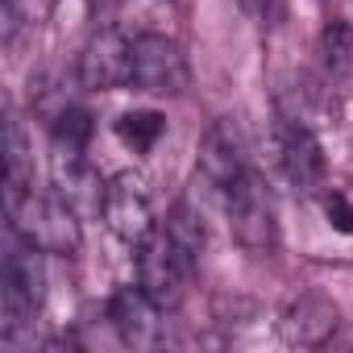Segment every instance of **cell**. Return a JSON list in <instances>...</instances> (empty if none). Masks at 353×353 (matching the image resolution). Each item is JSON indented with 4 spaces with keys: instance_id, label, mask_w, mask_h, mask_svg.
<instances>
[{
    "instance_id": "cell-1",
    "label": "cell",
    "mask_w": 353,
    "mask_h": 353,
    "mask_svg": "<svg viewBox=\"0 0 353 353\" xmlns=\"http://www.w3.org/2000/svg\"><path fill=\"white\" fill-rule=\"evenodd\" d=\"M42 299H46L42 250L30 245L21 233H13L5 250V270H0V332L13 336L21 324H30Z\"/></svg>"
},
{
    "instance_id": "cell-2",
    "label": "cell",
    "mask_w": 353,
    "mask_h": 353,
    "mask_svg": "<svg viewBox=\"0 0 353 353\" xmlns=\"http://www.w3.org/2000/svg\"><path fill=\"white\" fill-rule=\"evenodd\" d=\"M13 233H21L30 245H38L42 254H63L71 258L79 250V221L75 208L63 196H42V192H21V196H5Z\"/></svg>"
},
{
    "instance_id": "cell-3",
    "label": "cell",
    "mask_w": 353,
    "mask_h": 353,
    "mask_svg": "<svg viewBox=\"0 0 353 353\" xmlns=\"http://www.w3.org/2000/svg\"><path fill=\"white\" fill-rule=\"evenodd\" d=\"M196 250H188L179 237H174L166 225L154 229L145 241H141V254H137V283L150 291V299L170 312L179 307L183 295H188V279L196 270Z\"/></svg>"
},
{
    "instance_id": "cell-4",
    "label": "cell",
    "mask_w": 353,
    "mask_h": 353,
    "mask_svg": "<svg viewBox=\"0 0 353 353\" xmlns=\"http://www.w3.org/2000/svg\"><path fill=\"white\" fill-rule=\"evenodd\" d=\"M188 59L179 42L166 34H137L129 38V88L150 96H179L188 88Z\"/></svg>"
},
{
    "instance_id": "cell-5",
    "label": "cell",
    "mask_w": 353,
    "mask_h": 353,
    "mask_svg": "<svg viewBox=\"0 0 353 353\" xmlns=\"http://www.w3.org/2000/svg\"><path fill=\"white\" fill-rule=\"evenodd\" d=\"M225 212H229V229L233 237L254 250V254H270L279 245V221H274V200L266 192V183L258 179V170H245L241 179L225 192Z\"/></svg>"
},
{
    "instance_id": "cell-6",
    "label": "cell",
    "mask_w": 353,
    "mask_h": 353,
    "mask_svg": "<svg viewBox=\"0 0 353 353\" xmlns=\"http://www.w3.org/2000/svg\"><path fill=\"white\" fill-rule=\"evenodd\" d=\"M104 225L112 229V237L141 245L158 225H154V204L145 196V183L133 179V174H117V179L104 188V204H100Z\"/></svg>"
},
{
    "instance_id": "cell-7",
    "label": "cell",
    "mask_w": 353,
    "mask_h": 353,
    "mask_svg": "<svg viewBox=\"0 0 353 353\" xmlns=\"http://www.w3.org/2000/svg\"><path fill=\"white\" fill-rule=\"evenodd\" d=\"M250 166V154H245V133L233 117H216L200 141V174L225 196Z\"/></svg>"
},
{
    "instance_id": "cell-8",
    "label": "cell",
    "mask_w": 353,
    "mask_h": 353,
    "mask_svg": "<svg viewBox=\"0 0 353 353\" xmlns=\"http://www.w3.org/2000/svg\"><path fill=\"white\" fill-rule=\"evenodd\" d=\"M274 154L283 174L299 188V192H316L324 183V150L316 141V133L299 121H279L274 125Z\"/></svg>"
},
{
    "instance_id": "cell-9",
    "label": "cell",
    "mask_w": 353,
    "mask_h": 353,
    "mask_svg": "<svg viewBox=\"0 0 353 353\" xmlns=\"http://www.w3.org/2000/svg\"><path fill=\"white\" fill-rule=\"evenodd\" d=\"M162 307L150 299V291L137 283V287H117L112 299H108V320L117 328V336L129 345V349H154L162 341Z\"/></svg>"
},
{
    "instance_id": "cell-10",
    "label": "cell",
    "mask_w": 353,
    "mask_h": 353,
    "mask_svg": "<svg viewBox=\"0 0 353 353\" xmlns=\"http://www.w3.org/2000/svg\"><path fill=\"white\" fill-rule=\"evenodd\" d=\"M79 79L92 92L129 88V38L117 30H96L79 54Z\"/></svg>"
},
{
    "instance_id": "cell-11",
    "label": "cell",
    "mask_w": 353,
    "mask_h": 353,
    "mask_svg": "<svg viewBox=\"0 0 353 353\" xmlns=\"http://www.w3.org/2000/svg\"><path fill=\"white\" fill-rule=\"evenodd\" d=\"M336 328V307L332 299H324L320 291H303L295 295L287 307H283V320H279V332L287 345H299V349H312V345H324Z\"/></svg>"
},
{
    "instance_id": "cell-12",
    "label": "cell",
    "mask_w": 353,
    "mask_h": 353,
    "mask_svg": "<svg viewBox=\"0 0 353 353\" xmlns=\"http://www.w3.org/2000/svg\"><path fill=\"white\" fill-rule=\"evenodd\" d=\"M34 188V158L26 145V129L13 117L9 121V145H5V196H21Z\"/></svg>"
},
{
    "instance_id": "cell-13",
    "label": "cell",
    "mask_w": 353,
    "mask_h": 353,
    "mask_svg": "<svg viewBox=\"0 0 353 353\" xmlns=\"http://www.w3.org/2000/svg\"><path fill=\"white\" fill-rule=\"evenodd\" d=\"M50 133H54V154H83L88 137H92V112L88 108H63L50 121Z\"/></svg>"
},
{
    "instance_id": "cell-14",
    "label": "cell",
    "mask_w": 353,
    "mask_h": 353,
    "mask_svg": "<svg viewBox=\"0 0 353 353\" xmlns=\"http://www.w3.org/2000/svg\"><path fill=\"white\" fill-rule=\"evenodd\" d=\"M162 129H166V121H162L158 112H125V117L117 121V137H121L129 150H137V154L154 150V141L162 137Z\"/></svg>"
},
{
    "instance_id": "cell-15",
    "label": "cell",
    "mask_w": 353,
    "mask_h": 353,
    "mask_svg": "<svg viewBox=\"0 0 353 353\" xmlns=\"http://www.w3.org/2000/svg\"><path fill=\"white\" fill-rule=\"evenodd\" d=\"M320 46H324V63H328V67H345L349 54H353V26H349L345 17H328Z\"/></svg>"
},
{
    "instance_id": "cell-16",
    "label": "cell",
    "mask_w": 353,
    "mask_h": 353,
    "mask_svg": "<svg viewBox=\"0 0 353 353\" xmlns=\"http://www.w3.org/2000/svg\"><path fill=\"white\" fill-rule=\"evenodd\" d=\"M324 212H328V221H332L341 233H353V204H349V196L328 192V196H324Z\"/></svg>"
},
{
    "instance_id": "cell-17",
    "label": "cell",
    "mask_w": 353,
    "mask_h": 353,
    "mask_svg": "<svg viewBox=\"0 0 353 353\" xmlns=\"http://www.w3.org/2000/svg\"><path fill=\"white\" fill-rule=\"evenodd\" d=\"M9 5H13L21 17H30V21H34V17H42V13L50 9V0H9Z\"/></svg>"
},
{
    "instance_id": "cell-18",
    "label": "cell",
    "mask_w": 353,
    "mask_h": 353,
    "mask_svg": "<svg viewBox=\"0 0 353 353\" xmlns=\"http://www.w3.org/2000/svg\"><path fill=\"white\" fill-rule=\"evenodd\" d=\"M237 5H241L250 17H258V21H266V17L274 13V0H237Z\"/></svg>"
},
{
    "instance_id": "cell-19",
    "label": "cell",
    "mask_w": 353,
    "mask_h": 353,
    "mask_svg": "<svg viewBox=\"0 0 353 353\" xmlns=\"http://www.w3.org/2000/svg\"><path fill=\"white\" fill-rule=\"evenodd\" d=\"M336 17H345V21L353 26V0H345V13H336Z\"/></svg>"
},
{
    "instance_id": "cell-20",
    "label": "cell",
    "mask_w": 353,
    "mask_h": 353,
    "mask_svg": "<svg viewBox=\"0 0 353 353\" xmlns=\"http://www.w3.org/2000/svg\"><path fill=\"white\" fill-rule=\"evenodd\" d=\"M174 5H183V0H174Z\"/></svg>"
}]
</instances>
